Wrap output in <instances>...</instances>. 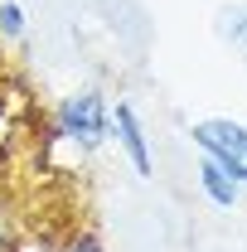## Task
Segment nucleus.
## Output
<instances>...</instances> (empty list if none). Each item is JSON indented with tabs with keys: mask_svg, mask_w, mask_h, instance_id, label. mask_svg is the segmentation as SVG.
<instances>
[{
	"mask_svg": "<svg viewBox=\"0 0 247 252\" xmlns=\"http://www.w3.org/2000/svg\"><path fill=\"white\" fill-rule=\"evenodd\" d=\"M194 146H199V156L218 160L238 185H247V126L233 122V117H204V122H194Z\"/></svg>",
	"mask_w": 247,
	"mask_h": 252,
	"instance_id": "obj_2",
	"label": "nucleus"
},
{
	"mask_svg": "<svg viewBox=\"0 0 247 252\" xmlns=\"http://www.w3.org/2000/svg\"><path fill=\"white\" fill-rule=\"evenodd\" d=\"M194 175H199V189H204V199L214 204V209H233L238 204V194H243V185L218 165V160L199 156V165H194Z\"/></svg>",
	"mask_w": 247,
	"mask_h": 252,
	"instance_id": "obj_4",
	"label": "nucleus"
},
{
	"mask_svg": "<svg viewBox=\"0 0 247 252\" xmlns=\"http://www.w3.org/2000/svg\"><path fill=\"white\" fill-rule=\"evenodd\" d=\"M59 252H112V248L102 243V233H93V228H73V233H63Z\"/></svg>",
	"mask_w": 247,
	"mask_h": 252,
	"instance_id": "obj_7",
	"label": "nucleus"
},
{
	"mask_svg": "<svg viewBox=\"0 0 247 252\" xmlns=\"http://www.w3.org/2000/svg\"><path fill=\"white\" fill-rule=\"evenodd\" d=\"M223 34H228V44L247 59V0H243V5H233V10L223 15Z\"/></svg>",
	"mask_w": 247,
	"mask_h": 252,
	"instance_id": "obj_6",
	"label": "nucleus"
},
{
	"mask_svg": "<svg viewBox=\"0 0 247 252\" xmlns=\"http://www.w3.org/2000/svg\"><path fill=\"white\" fill-rule=\"evenodd\" d=\"M117 141H122L126 160H131V170L141 175V180H151L155 175V160H151V141H146V126H141V112L131 107V102H117Z\"/></svg>",
	"mask_w": 247,
	"mask_h": 252,
	"instance_id": "obj_3",
	"label": "nucleus"
},
{
	"mask_svg": "<svg viewBox=\"0 0 247 252\" xmlns=\"http://www.w3.org/2000/svg\"><path fill=\"white\" fill-rule=\"evenodd\" d=\"M25 34H30L25 5H20V0H0V39H5V44H20Z\"/></svg>",
	"mask_w": 247,
	"mask_h": 252,
	"instance_id": "obj_5",
	"label": "nucleus"
},
{
	"mask_svg": "<svg viewBox=\"0 0 247 252\" xmlns=\"http://www.w3.org/2000/svg\"><path fill=\"white\" fill-rule=\"evenodd\" d=\"M54 136L73 141L78 151H97L117 136V102H107L102 88H78L54 107Z\"/></svg>",
	"mask_w": 247,
	"mask_h": 252,
	"instance_id": "obj_1",
	"label": "nucleus"
}]
</instances>
